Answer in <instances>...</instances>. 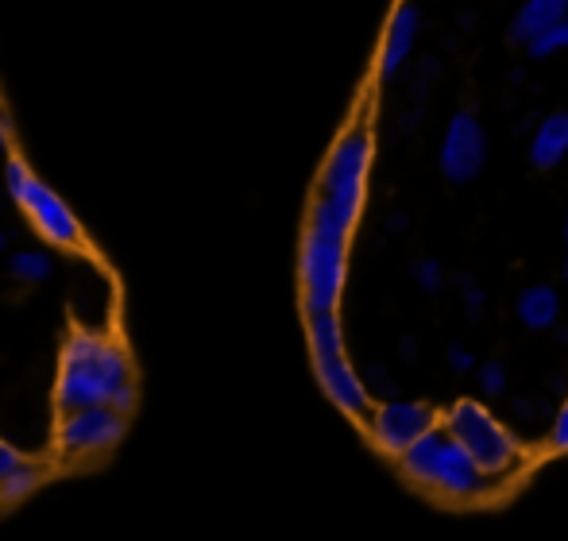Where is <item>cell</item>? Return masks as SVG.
Listing matches in <instances>:
<instances>
[{
  "mask_svg": "<svg viewBox=\"0 0 568 541\" xmlns=\"http://www.w3.org/2000/svg\"><path fill=\"white\" fill-rule=\"evenodd\" d=\"M128 414L113 410V406H90V410L62 414L59 421V449L70 460L101 457L124 437Z\"/></svg>",
  "mask_w": 568,
  "mask_h": 541,
  "instance_id": "obj_8",
  "label": "cell"
},
{
  "mask_svg": "<svg viewBox=\"0 0 568 541\" xmlns=\"http://www.w3.org/2000/svg\"><path fill=\"white\" fill-rule=\"evenodd\" d=\"M515 314L530 333H546V329H554L557 317H561V294H557L554 286H546V283H534V286H526V290L518 294Z\"/></svg>",
  "mask_w": 568,
  "mask_h": 541,
  "instance_id": "obj_14",
  "label": "cell"
},
{
  "mask_svg": "<svg viewBox=\"0 0 568 541\" xmlns=\"http://www.w3.org/2000/svg\"><path fill=\"white\" fill-rule=\"evenodd\" d=\"M476 379H479V391L487 395V399H499L503 391H507V368H503L499 360H487L476 368Z\"/></svg>",
  "mask_w": 568,
  "mask_h": 541,
  "instance_id": "obj_19",
  "label": "cell"
},
{
  "mask_svg": "<svg viewBox=\"0 0 568 541\" xmlns=\"http://www.w3.org/2000/svg\"><path fill=\"white\" fill-rule=\"evenodd\" d=\"M414 278H418V286L426 294H437L445 286V267L437 264V259H422V264L414 267Z\"/></svg>",
  "mask_w": 568,
  "mask_h": 541,
  "instance_id": "obj_20",
  "label": "cell"
},
{
  "mask_svg": "<svg viewBox=\"0 0 568 541\" xmlns=\"http://www.w3.org/2000/svg\"><path fill=\"white\" fill-rule=\"evenodd\" d=\"M549 449L568 452V399L561 402V410L554 414V426H549Z\"/></svg>",
  "mask_w": 568,
  "mask_h": 541,
  "instance_id": "obj_21",
  "label": "cell"
},
{
  "mask_svg": "<svg viewBox=\"0 0 568 541\" xmlns=\"http://www.w3.org/2000/svg\"><path fill=\"white\" fill-rule=\"evenodd\" d=\"M344 283H348V241L322 228L302 233L298 248V286L306 314H329L341 306Z\"/></svg>",
  "mask_w": 568,
  "mask_h": 541,
  "instance_id": "obj_5",
  "label": "cell"
},
{
  "mask_svg": "<svg viewBox=\"0 0 568 541\" xmlns=\"http://www.w3.org/2000/svg\"><path fill=\"white\" fill-rule=\"evenodd\" d=\"M526 51H530L534 59H549V54H557V51H568V16L561 23H554L541 39H534Z\"/></svg>",
  "mask_w": 568,
  "mask_h": 541,
  "instance_id": "obj_18",
  "label": "cell"
},
{
  "mask_svg": "<svg viewBox=\"0 0 568 541\" xmlns=\"http://www.w3.org/2000/svg\"><path fill=\"white\" fill-rule=\"evenodd\" d=\"M372 155H375V143L364 124H352V129L333 143V151L325 155L322 178H317L314 205H310V221H306L310 228H322V233L352 241V233H356V225H359V213H364V202H367Z\"/></svg>",
  "mask_w": 568,
  "mask_h": 541,
  "instance_id": "obj_2",
  "label": "cell"
},
{
  "mask_svg": "<svg viewBox=\"0 0 568 541\" xmlns=\"http://www.w3.org/2000/svg\"><path fill=\"white\" fill-rule=\"evenodd\" d=\"M565 278H568V225H565Z\"/></svg>",
  "mask_w": 568,
  "mask_h": 541,
  "instance_id": "obj_26",
  "label": "cell"
},
{
  "mask_svg": "<svg viewBox=\"0 0 568 541\" xmlns=\"http://www.w3.org/2000/svg\"><path fill=\"white\" fill-rule=\"evenodd\" d=\"M398 468L414 488L429 491L445 503H484L499 491V480H491L445 426L429 429L418 445H410L398 457Z\"/></svg>",
  "mask_w": 568,
  "mask_h": 541,
  "instance_id": "obj_3",
  "label": "cell"
},
{
  "mask_svg": "<svg viewBox=\"0 0 568 541\" xmlns=\"http://www.w3.org/2000/svg\"><path fill=\"white\" fill-rule=\"evenodd\" d=\"M23 460H20V452L12 449V445H4L0 441V483H4V476L12 472V468H20Z\"/></svg>",
  "mask_w": 568,
  "mask_h": 541,
  "instance_id": "obj_24",
  "label": "cell"
},
{
  "mask_svg": "<svg viewBox=\"0 0 568 541\" xmlns=\"http://www.w3.org/2000/svg\"><path fill=\"white\" fill-rule=\"evenodd\" d=\"M568 159V113H549L546 121L534 129L530 140V166L538 171H554Z\"/></svg>",
  "mask_w": 568,
  "mask_h": 541,
  "instance_id": "obj_13",
  "label": "cell"
},
{
  "mask_svg": "<svg viewBox=\"0 0 568 541\" xmlns=\"http://www.w3.org/2000/svg\"><path fill=\"white\" fill-rule=\"evenodd\" d=\"M314 371L322 391L329 395V402L344 410L348 418H367L372 414V391H367L364 376L352 368L348 353L341 356H314Z\"/></svg>",
  "mask_w": 568,
  "mask_h": 541,
  "instance_id": "obj_10",
  "label": "cell"
},
{
  "mask_svg": "<svg viewBox=\"0 0 568 541\" xmlns=\"http://www.w3.org/2000/svg\"><path fill=\"white\" fill-rule=\"evenodd\" d=\"M51 270H54V259L47 256V252H39V248H20V252H12V256H8V275H12L16 283H23V286L47 283V278H51Z\"/></svg>",
  "mask_w": 568,
  "mask_h": 541,
  "instance_id": "obj_16",
  "label": "cell"
},
{
  "mask_svg": "<svg viewBox=\"0 0 568 541\" xmlns=\"http://www.w3.org/2000/svg\"><path fill=\"white\" fill-rule=\"evenodd\" d=\"M364 426L375 449L387 452V457H403V452L410 449V445H418L429 429L442 426V414L418 399H387V402L372 406Z\"/></svg>",
  "mask_w": 568,
  "mask_h": 541,
  "instance_id": "obj_7",
  "label": "cell"
},
{
  "mask_svg": "<svg viewBox=\"0 0 568 541\" xmlns=\"http://www.w3.org/2000/svg\"><path fill=\"white\" fill-rule=\"evenodd\" d=\"M442 426L449 429L456 441L471 452L479 468H484L491 480H510V476L523 472V441L510 433V426H503L484 402L460 399L442 414Z\"/></svg>",
  "mask_w": 568,
  "mask_h": 541,
  "instance_id": "obj_4",
  "label": "cell"
},
{
  "mask_svg": "<svg viewBox=\"0 0 568 541\" xmlns=\"http://www.w3.org/2000/svg\"><path fill=\"white\" fill-rule=\"evenodd\" d=\"M449 368L456 371V376H464V371H476V353H471L468 345H453L449 348Z\"/></svg>",
  "mask_w": 568,
  "mask_h": 541,
  "instance_id": "obj_23",
  "label": "cell"
},
{
  "mask_svg": "<svg viewBox=\"0 0 568 541\" xmlns=\"http://www.w3.org/2000/svg\"><path fill=\"white\" fill-rule=\"evenodd\" d=\"M565 16H568V0H523L515 20H510V39L530 47L534 39H541L554 23H561Z\"/></svg>",
  "mask_w": 568,
  "mask_h": 541,
  "instance_id": "obj_12",
  "label": "cell"
},
{
  "mask_svg": "<svg viewBox=\"0 0 568 541\" xmlns=\"http://www.w3.org/2000/svg\"><path fill=\"white\" fill-rule=\"evenodd\" d=\"M418 31H422L418 4H410V0L395 4V12H390V20H387V31H383V43H379V78L383 82H390V78L410 62L414 43H418Z\"/></svg>",
  "mask_w": 568,
  "mask_h": 541,
  "instance_id": "obj_11",
  "label": "cell"
},
{
  "mask_svg": "<svg viewBox=\"0 0 568 541\" xmlns=\"http://www.w3.org/2000/svg\"><path fill=\"white\" fill-rule=\"evenodd\" d=\"M4 186L12 194V202L31 217V225L39 228L43 241H51L54 248H78L82 244V225L70 213V205L54 194L47 182H39L36 174L23 166V159H8L4 163Z\"/></svg>",
  "mask_w": 568,
  "mask_h": 541,
  "instance_id": "obj_6",
  "label": "cell"
},
{
  "mask_svg": "<svg viewBox=\"0 0 568 541\" xmlns=\"http://www.w3.org/2000/svg\"><path fill=\"white\" fill-rule=\"evenodd\" d=\"M8 151H12V129H8V116L0 109V155H8Z\"/></svg>",
  "mask_w": 568,
  "mask_h": 541,
  "instance_id": "obj_25",
  "label": "cell"
},
{
  "mask_svg": "<svg viewBox=\"0 0 568 541\" xmlns=\"http://www.w3.org/2000/svg\"><path fill=\"white\" fill-rule=\"evenodd\" d=\"M487 166V132L479 124L476 113H456L445 124V140H442V174L449 182H471L479 171Z\"/></svg>",
  "mask_w": 568,
  "mask_h": 541,
  "instance_id": "obj_9",
  "label": "cell"
},
{
  "mask_svg": "<svg viewBox=\"0 0 568 541\" xmlns=\"http://www.w3.org/2000/svg\"><path fill=\"white\" fill-rule=\"evenodd\" d=\"M460 298H464V309H468L471 317H479L484 314V290H479V283L476 278H468V275H460Z\"/></svg>",
  "mask_w": 568,
  "mask_h": 541,
  "instance_id": "obj_22",
  "label": "cell"
},
{
  "mask_svg": "<svg viewBox=\"0 0 568 541\" xmlns=\"http://www.w3.org/2000/svg\"><path fill=\"white\" fill-rule=\"evenodd\" d=\"M54 402L62 414L90 410V406H113L128 414L135 406V368L124 345L93 333H74L62 348L59 387Z\"/></svg>",
  "mask_w": 568,
  "mask_h": 541,
  "instance_id": "obj_1",
  "label": "cell"
},
{
  "mask_svg": "<svg viewBox=\"0 0 568 541\" xmlns=\"http://www.w3.org/2000/svg\"><path fill=\"white\" fill-rule=\"evenodd\" d=\"M36 488H39V468L36 465H20V468H12V472L4 476V483H0V499H4V503H16V499L31 496Z\"/></svg>",
  "mask_w": 568,
  "mask_h": 541,
  "instance_id": "obj_17",
  "label": "cell"
},
{
  "mask_svg": "<svg viewBox=\"0 0 568 541\" xmlns=\"http://www.w3.org/2000/svg\"><path fill=\"white\" fill-rule=\"evenodd\" d=\"M4 248H8V233L0 228V252H4Z\"/></svg>",
  "mask_w": 568,
  "mask_h": 541,
  "instance_id": "obj_27",
  "label": "cell"
},
{
  "mask_svg": "<svg viewBox=\"0 0 568 541\" xmlns=\"http://www.w3.org/2000/svg\"><path fill=\"white\" fill-rule=\"evenodd\" d=\"M306 337H310V356L348 353L344 348V325L337 309H329V314H306Z\"/></svg>",
  "mask_w": 568,
  "mask_h": 541,
  "instance_id": "obj_15",
  "label": "cell"
}]
</instances>
